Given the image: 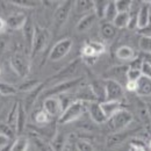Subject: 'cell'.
Segmentation results:
<instances>
[{
  "instance_id": "cell-1",
  "label": "cell",
  "mask_w": 151,
  "mask_h": 151,
  "mask_svg": "<svg viewBox=\"0 0 151 151\" xmlns=\"http://www.w3.org/2000/svg\"><path fill=\"white\" fill-rule=\"evenodd\" d=\"M86 109V102L80 101V100H73L58 117V123L59 124H68L71 123L76 120H78L83 114L85 113Z\"/></svg>"
},
{
  "instance_id": "cell-2",
  "label": "cell",
  "mask_w": 151,
  "mask_h": 151,
  "mask_svg": "<svg viewBox=\"0 0 151 151\" xmlns=\"http://www.w3.org/2000/svg\"><path fill=\"white\" fill-rule=\"evenodd\" d=\"M132 120H134V115L132 112L122 108L117 113L114 114L111 119H108L106 123L108 124V128L113 132H120L121 130L126 129L132 122Z\"/></svg>"
},
{
  "instance_id": "cell-3",
  "label": "cell",
  "mask_w": 151,
  "mask_h": 151,
  "mask_svg": "<svg viewBox=\"0 0 151 151\" xmlns=\"http://www.w3.org/2000/svg\"><path fill=\"white\" fill-rule=\"evenodd\" d=\"M11 66L20 78H26L30 72V58L27 52L15 51L11 57Z\"/></svg>"
},
{
  "instance_id": "cell-4",
  "label": "cell",
  "mask_w": 151,
  "mask_h": 151,
  "mask_svg": "<svg viewBox=\"0 0 151 151\" xmlns=\"http://www.w3.org/2000/svg\"><path fill=\"white\" fill-rule=\"evenodd\" d=\"M81 83H83V78L81 77L60 81L59 84H56L55 86H52V87L48 88L47 91H44L42 93V96L45 99V98H49V96H59V95H63L64 93L69 92L72 88H77Z\"/></svg>"
},
{
  "instance_id": "cell-5",
  "label": "cell",
  "mask_w": 151,
  "mask_h": 151,
  "mask_svg": "<svg viewBox=\"0 0 151 151\" xmlns=\"http://www.w3.org/2000/svg\"><path fill=\"white\" fill-rule=\"evenodd\" d=\"M51 38V33L49 32V29L47 28H42V27H35V36L33 41V48H32V52L30 57L34 58L37 56L38 54H41L48 45V43L50 42Z\"/></svg>"
},
{
  "instance_id": "cell-6",
  "label": "cell",
  "mask_w": 151,
  "mask_h": 151,
  "mask_svg": "<svg viewBox=\"0 0 151 151\" xmlns=\"http://www.w3.org/2000/svg\"><path fill=\"white\" fill-rule=\"evenodd\" d=\"M72 45H73V41L72 38H63V40H59L56 44L52 47V49L50 50L49 52V60L50 62H58L62 58L66 56L70 50L72 49Z\"/></svg>"
},
{
  "instance_id": "cell-7",
  "label": "cell",
  "mask_w": 151,
  "mask_h": 151,
  "mask_svg": "<svg viewBox=\"0 0 151 151\" xmlns=\"http://www.w3.org/2000/svg\"><path fill=\"white\" fill-rule=\"evenodd\" d=\"M105 92H106V100L109 101H121L124 96V88L123 86L115 79H107L105 80Z\"/></svg>"
},
{
  "instance_id": "cell-8",
  "label": "cell",
  "mask_w": 151,
  "mask_h": 151,
  "mask_svg": "<svg viewBox=\"0 0 151 151\" xmlns=\"http://www.w3.org/2000/svg\"><path fill=\"white\" fill-rule=\"evenodd\" d=\"M73 4H75L73 1L66 0V1H63V2H60L58 5V7H57L55 13H54V24H55L56 29L60 28L66 22V20L69 19V15L71 13Z\"/></svg>"
},
{
  "instance_id": "cell-9",
  "label": "cell",
  "mask_w": 151,
  "mask_h": 151,
  "mask_svg": "<svg viewBox=\"0 0 151 151\" xmlns=\"http://www.w3.org/2000/svg\"><path fill=\"white\" fill-rule=\"evenodd\" d=\"M43 109L50 117H59L63 112V106L58 96H49L43 100Z\"/></svg>"
},
{
  "instance_id": "cell-10",
  "label": "cell",
  "mask_w": 151,
  "mask_h": 151,
  "mask_svg": "<svg viewBox=\"0 0 151 151\" xmlns=\"http://www.w3.org/2000/svg\"><path fill=\"white\" fill-rule=\"evenodd\" d=\"M86 109L90 114L91 119L98 124H104L107 122V117L104 113L100 102L98 101H91V102H86Z\"/></svg>"
},
{
  "instance_id": "cell-11",
  "label": "cell",
  "mask_w": 151,
  "mask_h": 151,
  "mask_svg": "<svg viewBox=\"0 0 151 151\" xmlns=\"http://www.w3.org/2000/svg\"><path fill=\"white\" fill-rule=\"evenodd\" d=\"M22 34H23V40L26 43V49H27V54L32 52V48H33V41L35 36V26L33 23V21L30 18H28L23 28H22Z\"/></svg>"
},
{
  "instance_id": "cell-12",
  "label": "cell",
  "mask_w": 151,
  "mask_h": 151,
  "mask_svg": "<svg viewBox=\"0 0 151 151\" xmlns=\"http://www.w3.org/2000/svg\"><path fill=\"white\" fill-rule=\"evenodd\" d=\"M28 19V17L24 13H14L12 15H9L6 19V23H7V28H11L13 30H19L22 29L26 21Z\"/></svg>"
},
{
  "instance_id": "cell-13",
  "label": "cell",
  "mask_w": 151,
  "mask_h": 151,
  "mask_svg": "<svg viewBox=\"0 0 151 151\" xmlns=\"http://www.w3.org/2000/svg\"><path fill=\"white\" fill-rule=\"evenodd\" d=\"M98 20L96 15L94 14V12H91L86 15H84L81 19L78 21L77 26H76V30L78 33H85L88 29H91V27L95 23V21Z\"/></svg>"
},
{
  "instance_id": "cell-14",
  "label": "cell",
  "mask_w": 151,
  "mask_h": 151,
  "mask_svg": "<svg viewBox=\"0 0 151 151\" xmlns=\"http://www.w3.org/2000/svg\"><path fill=\"white\" fill-rule=\"evenodd\" d=\"M151 20V14H150V8L148 5H142L138 8V14H137V29H143L145 28Z\"/></svg>"
},
{
  "instance_id": "cell-15",
  "label": "cell",
  "mask_w": 151,
  "mask_h": 151,
  "mask_svg": "<svg viewBox=\"0 0 151 151\" xmlns=\"http://www.w3.org/2000/svg\"><path fill=\"white\" fill-rule=\"evenodd\" d=\"M136 94L139 96H151V78L142 76L137 80Z\"/></svg>"
},
{
  "instance_id": "cell-16",
  "label": "cell",
  "mask_w": 151,
  "mask_h": 151,
  "mask_svg": "<svg viewBox=\"0 0 151 151\" xmlns=\"http://www.w3.org/2000/svg\"><path fill=\"white\" fill-rule=\"evenodd\" d=\"M101 105V108L104 111V113L107 117V121L108 119H111L115 113H117L120 109H122V105H121V101H109V100H106L104 102H100Z\"/></svg>"
},
{
  "instance_id": "cell-17",
  "label": "cell",
  "mask_w": 151,
  "mask_h": 151,
  "mask_svg": "<svg viewBox=\"0 0 151 151\" xmlns=\"http://www.w3.org/2000/svg\"><path fill=\"white\" fill-rule=\"evenodd\" d=\"M80 60H81V59H73L70 64H68L64 69H62V70H60L58 73H56L52 78H60V79H65V78L71 77V76L73 75L76 71H77V69H78V66H79Z\"/></svg>"
},
{
  "instance_id": "cell-18",
  "label": "cell",
  "mask_w": 151,
  "mask_h": 151,
  "mask_svg": "<svg viewBox=\"0 0 151 151\" xmlns=\"http://www.w3.org/2000/svg\"><path fill=\"white\" fill-rule=\"evenodd\" d=\"M75 9L77 14H88L93 12L94 8V1L91 0H78L75 1Z\"/></svg>"
},
{
  "instance_id": "cell-19",
  "label": "cell",
  "mask_w": 151,
  "mask_h": 151,
  "mask_svg": "<svg viewBox=\"0 0 151 151\" xmlns=\"http://www.w3.org/2000/svg\"><path fill=\"white\" fill-rule=\"evenodd\" d=\"M76 96H77L76 100H80V101H84V102L96 101V98H95L94 93H93V90H92L91 85L79 87V91H78Z\"/></svg>"
},
{
  "instance_id": "cell-20",
  "label": "cell",
  "mask_w": 151,
  "mask_h": 151,
  "mask_svg": "<svg viewBox=\"0 0 151 151\" xmlns=\"http://www.w3.org/2000/svg\"><path fill=\"white\" fill-rule=\"evenodd\" d=\"M116 57L121 60H128V62H132L135 58H137L135 50L128 45H122V47L117 48Z\"/></svg>"
},
{
  "instance_id": "cell-21",
  "label": "cell",
  "mask_w": 151,
  "mask_h": 151,
  "mask_svg": "<svg viewBox=\"0 0 151 151\" xmlns=\"http://www.w3.org/2000/svg\"><path fill=\"white\" fill-rule=\"evenodd\" d=\"M116 30L117 29L111 22H106L100 26V35L105 41H112L116 36Z\"/></svg>"
},
{
  "instance_id": "cell-22",
  "label": "cell",
  "mask_w": 151,
  "mask_h": 151,
  "mask_svg": "<svg viewBox=\"0 0 151 151\" xmlns=\"http://www.w3.org/2000/svg\"><path fill=\"white\" fill-rule=\"evenodd\" d=\"M30 135H32L30 138L34 142V144H35V147L38 149V151H54L52 148H51V144L48 143L42 136H40L38 134H35V132H33Z\"/></svg>"
},
{
  "instance_id": "cell-23",
  "label": "cell",
  "mask_w": 151,
  "mask_h": 151,
  "mask_svg": "<svg viewBox=\"0 0 151 151\" xmlns=\"http://www.w3.org/2000/svg\"><path fill=\"white\" fill-rule=\"evenodd\" d=\"M26 122H27V111H26L24 106L20 102L19 114H18V123H17V135L18 136H21V134H22L24 127H26Z\"/></svg>"
},
{
  "instance_id": "cell-24",
  "label": "cell",
  "mask_w": 151,
  "mask_h": 151,
  "mask_svg": "<svg viewBox=\"0 0 151 151\" xmlns=\"http://www.w3.org/2000/svg\"><path fill=\"white\" fill-rule=\"evenodd\" d=\"M29 148V139L26 136H18L11 147V151H27Z\"/></svg>"
},
{
  "instance_id": "cell-25",
  "label": "cell",
  "mask_w": 151,
  "mask_h": 151,
  "mask_svg": "<svg viewBox=\"0 0 151 151\" xmlns=\"http://www.w3.org/2000/svg\"><path fill=\"white\" fill-rule=\"evenodd\" d=\"M19 105H20L19 101H17V102L13 105L12 109L9 111V113H8V115H7V121H6V123H7V124H8L11 128H13L15 132H17V123H18Z\"/></svg>"
},
{
  "instance_id": "cell-26",
  "label": "cell",
  "mask_w": 151,
  "mask_h": 151,
  "mask_svg": "<svg viewBox=\"0 0 151 151\" xmlns=\"http://www.w3.org/2000/svg\"><path fill=\"white\" fill-rule=\"evenodd\" d=\"M113 26L116 29H122L128 27L129 23V12L128 13H117V15L113 20Z\"/></svg>"
},
{
  "instance_id": "cell-27",
  "label": "cell",
  "mask_w": 151,
  "mask_h": 151,
  "mask_svg": "<svg viewBox=\"0 0 151 151\" xmlns=\"http://www.w3.org/2000/svg\"><path fill=\"white\" fill-rule=\"evenodd\" d=\"M42 84L41 80H37V79H30V80H27L24 83H22L18 87V91H21V92H32L34 90H36L38 86Z\"/></svg>"
},
{
  "instance_id": "cell-28",
  "label": "cell",
  "mask_w": 151,
  "mask_h": 151,
  "mask_svg": "<svg viewBox=\"0 0 151 151\" xmlns=\"http://www.w3.org/2000/svg\"><path fill=\"white\" fill-rule=\"evenodd\" d=\"M43 87H44V83H42L36 90H34V91L30 92V94L28 95V98L26 99V106H24L26 111H27L28 108H30V107L34 105V102L36 101V99H37L38 96H41V93H42Z\"/></svg>"
},
{
  "instance_id": "cell-29",
  "label": "cell",
  "mask_w": 151,
  "mask_h": 151,
  "mask_svg": "<svg viewBox=\"0 0 151 151\" xmlns=\"http://www.w3.org/2000/svg\"><path fill=\"white\" fill-rule=\"evenodd\" d=\"M108 2L109 1H107V0H96V1H94L93 12H94V14L96 15L98 19H104Z\"/></svg>"
},
{
  "instance_id": "cell-30",
  "label": "cell",
  "mask_w": 151,
  "mask_h": 151,
  "mask_svg": "<svg viewBox=\"0 0 151 151\" xmlns=\"http://www.w3.org/2000/svg\"><path fill=\"white\" fill-rule=\"evenodd\" d=\"M51 148L54 151H62L65 145V136L62 132H57L51 141Z\"/></svg>"
},
{
  "instance_id": "cell-31",
  "label": "cell",
  "mask_w": 151,
  "mask_h": 151,
  "mask_svg": "<svg viewBox=\"0 0 151 151\" xmlns=\"http://www.w3.org/2000/svg\"><path fill=\"white\" fill-rule=\"evenodd\" d=\"M18 93V87L13 86L12 84L8 83H2L0 81V94L4 96H9Z\"/></svg>"
},
{
  "instance_id": "cell-32",
  "label": "cell",
  "mask_w": 151,
  "mask_h": 151,
  "mask_svg": "<svg viewBox=\"0 0 151 151\" xmlns=\"http://www.w3.org/2000/svg\"><path fill=\"white\" fill-rule=\"evenodd\" d=\"M34 121H35V123L43 126V124L49 123L50 116L45 113V111H44L43 108H42V109H37V111L34 113Z\"/></svg>"
},
{
  "instance_id": "cell-33",
  "label": "cell",
  "mask_w": 151,
  "mask_h": 151,
  "mask_svg": "<svg viewBox=\"0 0 151 151\" xmlns=\"http://www.w3.org/2000/svg\"><path fill=\"white\" fill-rule=\"evenodd\" d=\"M115 7L117 13H128L130 12L132 6V1L130 0H115Z\"/></svg>"
},
{
  "instance_id": "cell-34",
  "label": "cell",
  "mask_w": 151,
  "mask_h": 151,
  "mask_svg": "<svg viewBox=\"0 0 151 151\" xmlns=\"http://www.w3.org/2000/svg\"><path fill=\"white\" fill-rule=\"evenodd\" d=\"M116 15H117V11H116V7H115V2L114 1H109L108 5H107L106 12H105L104 19L107 20V22H111L112 23Z\"/></svg>"
},
{
  "instance_id": "cell-35",
  "label": "cell",
  "mask_w": 151,
  "mask_h": 151,
  "mask_svg": "<svg viewBox=\"0 0 151 151\" xmlns=\"http://www.w3.org/2000/svg\"><path fill=\"white\" fill-rule=\"evenodd\" d=\"M0 134H2L4 136H6L9 141H13V139H15L17 138V132L13 129V128H11L7 123H0Z\"/></svg>"
},
{
  "instance_id": "cell-36",
  "label": "cell",
  "mask_w": 151,
  "mask_h": 151,
  "mask_svg": "<svg viewBox=\"0 0 151 151\" xmlns=\"http://www.w3.org/2000/svg\"><path fill=\"white\" fill-rule=\"evenodd\" d=\"M138 48L141 51L151 55V37L141 36L138 40Z\"/></svg>"
},
{
  "instance_id": "cell-37",
  "label": "cell",
  "mask_w": 151,
  "mask_h": 151,
  "mask_svg": "<svg viewBox=\"0 0 151 151\" xmlns=\"http://www.w3.org/2000/svg\"><path fill=\"white\" fill-rule=\"evenodd\" d=\"M87 44L92 48V50L94 51V54L96 56L104 54L106 51V45L102 43V42H99V41H88Z\"/></svg>"
},
{
  "instance_id": "cell-38",
  "label": "cell",
  "mask_w": 151,
  "mask_h": 151,
  "mask_svg": "<svg viewBox=\"0 0 151 151\" xmlns=\"http://www.w3.org/2000/svg\"><path fill=\"white\" fill-rule=\"evenodd\" d=\"M11 4L20 6V7H24V8H34V7L38 6L40 1H34V0H12Z\"/></svg>"
},
{
  "instance_id": "cell-39",
  "label": "cell",
  "mask_w": 151,
  "mask_h": 151,
  "mask_svg": "<svg viewBox=\"0 0 151 151\" xmlns=\"http://www.w3.org/2000/svg\"><path fill=\"white\" fill-rule=\"evenodd\" d=\"M76 149L77 151H94L93 145L86 139H78L76 142Z\"/></svg>"
},
{
  "instance_id": "cell-40",
  "label": "cell",
  "mask_w": 151,
  "mask_h": 151,
  "mask_svg": "<svg viewBox=\"0 0 151 151\" xmlns=\"http://www.w3.org/2000/svg\"><path fill=\"white\" fill-rule=\"evenodd\" d=\"M127 81H137L141 77H142V72H141V70H138V69H132V68H128V70H127Z\"/></svg>"
},
{
  "instance_id": "cell-41",
  "label": "cell",
  "mask_w": 151,
  "mask_h": 151,
  "mask_svg": "<svg viewBox=\"0 0 151 151\" xmlns=\"http://www.w3.org/2000/svg\"><path fill=\"white\" fill-rule=\"evenodd\" d=\"M129 151H147V147L142 141L132 139L129 145Z\"/></svg>"
},
{
  "instance_id": "cell-42",
  "label": "cell",
  "mask_w": 151,
  "mask_h": 151,
  "mask_svg": "<svg viewBox=\"0 0 151 151\" xmlns=\"http://www.w3.org/2000/svg\"><path fill=\"white\" fill-rule=\"evenodd\" d=\"M137 14H138V11L129 12V23H128L129 29H136L137 28Z\"/></svg>"
},
{
  "instance_id": "cell-43",
  "label": "cell",
  "mask_w": 151,
  "mask_h": 151,
  "mask_svg": "<svg viewBox=\"0 0 151 151\" xmlns=\"http://www.w3.org/2000/svg\"><path fill=\"white\" fill-rule=\"evenodd\" d=\"M141 72H142V76L151 78V63L149 60H143L142 68H141Z\"/></svg>"
},
{
  "instance_id": "cell-44",
  "label": "cell",
  "mask_w": 151,
  "mask_h": 151,
  "mask_svg": "<svg viewBox=\"0 0 151 151\" xmlns=\"http://www.w3.org/2000/svg\"><path fill=\"white\" fill-rule=\"evenodd\" d=\"M138 34H139L141 36L151 37V20H150V23H149L145 28H143V29H139V30H138Z\"/></svg>"
},
{
  "instance_id": "cell-45",
  "label": "cell",
  "mask_w": 151,
  "mask_h": 151,
  "mask_svg": "<svg viewBox=\"0 0 151 151\" xmlns=\"http://www.w3.org/2000/svg\"><path fill=\"white\" fill-rule=\"evenodd\" d=\"M126 88H127L129 92H136V88H137V81H127V84H126Z\"/></svg>"
},
{
  "instance_id": "cell-46",
  "label": "cell",
  "mask_w": 151,
  "mask_h": 151,
  "mask_svg": "<svg viewBox=\"0 0 151 151\" xmlns=\"http://www.w3.org/2000/svg\"><path fill=\"white\" fill-rule=\"evenodd\" d=\"M11 142L12 141H9L6 136H4L2 134H0V149L4 148V147H6V145H8V144H11Z\"/></svg>"
},
{
  "instance_id": "cell-47",
  "label": "cell",
  "mask_w": 151,
  "mask_h": 151,
  "mask_svg": "<svg viewBox=\"0 0 151 151\" xmlns=\"http://www.w3.org/2000/svg\"><path fill=\"white\" fill-rule=\"evenodd\" d=\"M81 59H83L87 65H93L95 62H96L98 57H81Z\"/></svg>"
},
{
  "instance_id": "cell-48",
  "label": "cell",
  "mask_w": 151,
  "mask_h": 151,
  "mask_svg": "<svg viewBox=\"0 0 151 151\" xmlns=\"http://www.w3.org/2000/svg\"><path fill=\"white\" fill-rule=\"evenodd\" d=\"M7 29V23H6V20H4L0 17V34L5 33Z\"/></svg>"
},
{
  "instance_id": "cell-49",
  "label": "cell",
  "mask_w": 151,
  "mask_h": 151,
  "mask_svg": "<svg viewBox=\"0 0 151 151\" xmlns=\"http://www.w3.org/2000/svg\"><path fill=\"white\" fill-rule=\"evenodd\" d=\"M145 107H147V112H148L149 120H150V122H151V102H147V104H145Z\"/></svg>"
},
{
  "instance_id": "cell-50",
  "label": "cell",
  "mask_w": 151,
  "mask_h": 151,
  "mask_svg": "<svg viewBox=\"0 0 151 151\" xmlns=\"http://www.w3.org/2000/svg\"><path fill=\"white\" fill-rule=\"evenodd\" d=\"M11 147H12V144H8V145H6V147L1 148L0 151H11Z\"/></svg>"
},
{
  "instance_id": "cell-51",
  "label": "cell",
  "mask_w": 151,
  "mask_h": 151,
  "mask_svg": "<svg viewBox=\"0 0 151 151\" xmlns=\"http://www.w3.org/2000/svg\"><path fill=\"white\" fill-rule=\"evenodd\" d=\"M149 147H150V149H151V141L149 142Z\"/></svg>"
}]
</instances>
